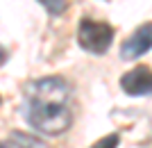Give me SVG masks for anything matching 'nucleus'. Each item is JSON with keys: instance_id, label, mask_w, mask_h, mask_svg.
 Wrapping results in <instances>:
<instances>
[{"instance_id": "8", "label": "nucleus", "mask_w": 152, "mask_h": 148, "mask_svg": "<svg viewBox=\"0 0 152 148\" xmlns=\"http://www.w3.org/2000/svg\"><path fill=\"white\" fill-rule=\"evenodd\" d=\"M0 148H7V146H5V144H0Z\"/></svg>"}, {"instance_id": "6", "label": "nucleus", "mask_w": 152, "mask_h": 148, "mask_svg": "<svg viewBox=\"0 0 152 148\" xmlns=\"http://www.w3.org/2000/svg\"><path fill=\"white\" fill-rule=\"evenodd\" d=\"M39 2H41L52 16H57V14H61L64 9H66V0H39Z\"/></svg>"}, {"instance_id": "4", "label": "nucleus", "mask_w": 152, "mask_h": 148, "mask_svg": "<svg viewBox=\"0 0 152 148\" xmlns=\"http://www.w3.org/2000/svg\"><path fill=\"white\" fill-rule=\"evenodd\" d=\"M148 50H152V23L141 25L139 30H134L125 39V43L121 48V57L123 59H136L141 55H145Z\"/></svg>"}, {"instance_id": "5", "label": "nucleus", "mask_w": 152, "mask_h": 148, "mask_svg": "<svg viewBox=\"0 0 152 148\" xmlns=\"http://www.w3.org/2000/svg\"><path fill=\"white\" fill-rule=\"evenodd\" d=\"M12 141L16 144V148H50L45 141H41V139H37L32 135H25V132H14Z\"/></svg>"}, {"instance_id": "1", "label": "nucleus", "mask_w": 152, "mask_h": 148, "mask_svg": "<svg viewBox=\"0 0 152 148\" xmlns=\"http://www.w3.org/2000/svg\"><path fill=\"white\" fill-rule=\"evenodd\" d=\"M25 119L34 130L45 135H61L70 128L68 84L59 77H45L30 84L25 103Z\"/></svg>"}, {"instance_id": "3", "label": "nucleus", "mask_w": 152, "mask_h": 148, "mask_svg": "<svg viewBox=\"0 0 152 148\" xmlns=\"http://www.w3.org/2000/svg\"><path fill=\"white\" fill-rule=\"evenodd\" d=\"M121 87L129 96H152V68L136 66L121 77Z\"/></svg>"}, {"instance_id": "7", "label": "nucleus", "mask_w": 152, "mask_h": 148, "mask_svg": "<svg viewBox=\"0 0 152 148\" xmlns=\"http://www.w3.org/2000/svg\"><path fill=\"white\" fill-rule=\"evenodd\" d=\"M118 141H121L118 135H109V137H104V139H100L98 144H93L91 148H118Z\"/></svg>"}, {"instance_id": "2", "label": "nucleus", "mask_w": 152, "mask_h": 148, "mask_svg": "<svg viewBox=\"0 0 152 148\" xmlns=\"http://www.w3.org/2000/svg\"><path fill=\"white\" fill-rule=\"evenodd\" d=\"M77 41L84 50L93 52V55H102L109 50V46L114 41V27L93 18H82L77 27Z\"/></svg>"}]
</instances>
